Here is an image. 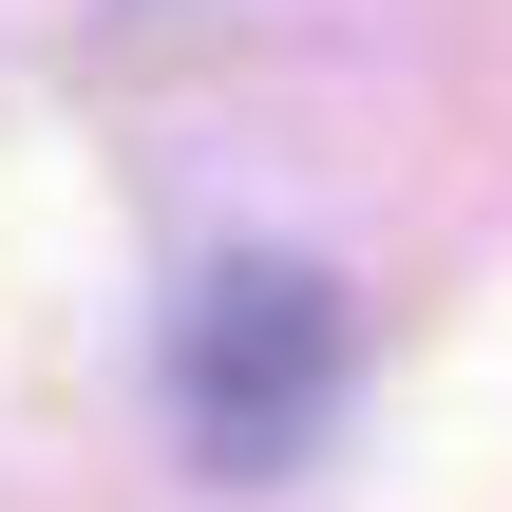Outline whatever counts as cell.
<instances>
[{
	"instance_id": "1",
	"label": "cell",
	"mask_w": 512,
	"mask_h": 512,
	"mask_svg": "<svg viewBox=\"0 0 512 512\" xmlns=\"http://www.w3.org/2000/svg\"><path fill=\"white\" fill-rule=\"evenodd\" d=\"M342 399V304L323 266H209L190 285V437L209 475H285Z\"/></svg>"
}]
</instances>
